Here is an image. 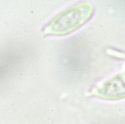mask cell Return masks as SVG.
I'll use <instances>...</instances> for the list:
<instances>
[{
	"label": "cell",
	"mask_w": 125,
	"mask_h": 124,
	"mask_svg": "<svg viewBox=\"0 0 125 124\" xmlns=\"http://www.w3.org/2000/svg\"><path fill=\"white\" fill-rule=\"evenodd\" d=\"M94 94L105 101H118L125 98V73L107 79L95 89Z\"/></svg>",
	"instance_id": "obj_2"
},
{
	"label": "cell",
	"mask_w": 125,
	"mask_h": 124,
	"mask_svg": "<svg viewBox=\"0 0 125 124\" xmlns=\"http://www.w3.org/2000/svg\"><path fill=\"white\" fill-rule=\"evenodd\" d=\"M94 12V7L88 2L75 4L55 16L44 29V34L56 36H67L88 22Z\"/></svg>",
	"instance_id": "obj_1"
}]
</instances>
